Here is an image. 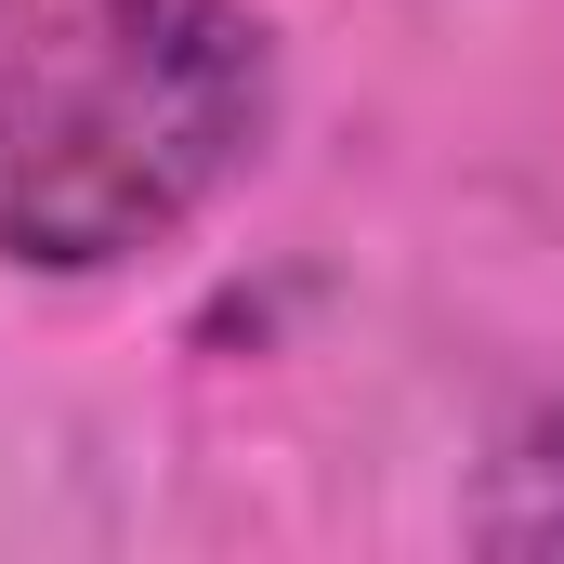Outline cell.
<instances>
[{"label":"cell","instance_id":"6da1fadb","mask_svg":"<svg viewBox=\"0 0 564 564\" xmlns=\"http://www.w3.org/2000/svg\"><path fill=\"white\" fill-rule=\"evenodd\" d=\"M276 132L250 0H40L0 26V263L106 276L171 250Z\"/></svg>","mask_w":564,"mask_h":564},{"label":"cell","instance_id":"7a4b0ae2","mask_svg":"<svg viewBox=\"0 0 564 564\" xmlns=\"http://www.w3.org/2000/svg\"><path fill=\"white\" fill-rule=\"evenodd\" d=\"M473 539H486V552H564V408H552V421H525L499 459H486Z\"/></svg>","mask_w":564,"mask_h":564}]
</instances>
